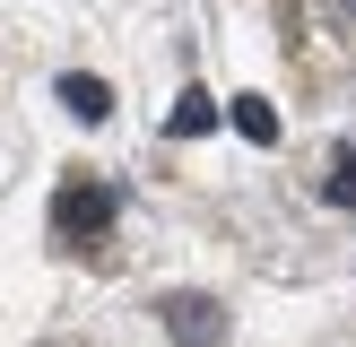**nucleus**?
Returning a JSON list of instances; mask_svg holds the SVG:
<instances>
[{
	"mask_svg": "<svg viewBox=\"0 0 356 347\" xmlns=\"http://www.w3.org/2000/svg\"><path fill=\"white\" fill-rule=\"evenodd\" d=\"M156 312H165V330H174L183 347H218V339H226V312L209 304V295H191V287H183V295H165Z\"/></svg>",
	"mask_w": 356,
	"mask_h": 347,
	"instance_id": "nucleus-1",
	"label": "nucleus"
},
{
	"mask_svg": "<svg viewBox=\"0 0 356 347\" xmlns=\"http://www.w3.org/2000/svg\"><path fill=\"white\" fill-rule=\"evenodd\" d=\"M52 96H61V104H70V113H79V121H87V130H96V121H104V113H113V87H104V78H87V69H70V78H61V87H52Z\"/></svg>",
	"mask_w": 356,
	"mask_h": 347,
	"instance_id": "nucleus-2",
	"label": "nucleus"
},
{
	"mask_svg": "<svg viewBox=\"0 0 356 347\" xmlns=\"http://www.w3.org/2000/svg\"><path fill=\"white\" fill-rule=\"evenodd\" d=\"M322 200H330V208H356V148H339V165H330Z\"/></svg>",
	"mask_w": 356,
	"mask_h": 347,
	"instance_id": "nucleus-5",
	"label": "nucleus"
},
{
	"mask_svg": "<svg viewBox=\"0 0 356 347\" xmlns=\"http://www.w3.org/2000/svg\"><path fill=\"white\" fill-rule=\"evenodd\" d=\"M226 121H235V130L252 139V148H270V139H278V113H270V96H235V104H226Z\"/></svg>",
	"mask_w": 356,
	"mask_h": 347,
	"instance_id": "nucleus-4",
	"label": "nucleus"
},
{
	"mask_svg": "<svg viewBox=\"0 0 356 347\" xmlns=\"http://www.w3.org/2000/svg\"><path fill=\"white\" fill-rule=\"evenodd\" d=\"M165 130L174 139H209V130H218V96H209V87H183L174 113H165Z\"/></svg>",
	"mask_w": 356,
	"mask_h": 347,
	"instance_id": "nucleus-3",
	"label": "nucleus"
}]
</instances>
